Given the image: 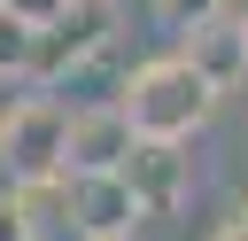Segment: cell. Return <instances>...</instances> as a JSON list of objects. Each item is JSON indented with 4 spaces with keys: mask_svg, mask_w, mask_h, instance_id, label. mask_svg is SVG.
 <instances>
[{
    "mask_svg": "<svg viewBox=\"0 0 248 241\" xmlns=\"http://www.w3.org/2000/svg\"><path fill=\"white\" fill-rule=\"evenodd\" d=\"M116 101H124V117H132V132L140 140H163V148H186L209 117H217V93L194 78V62L170 47V54H147L124 86H116Z\"/></svg>",
    "mask_w": 248,
    "mask_h": 241,
    "instance_id": "1",
    "label": "cell"
},
{
    "mask_svg": "<svg viewBox=\"0 0 248 241\" xmlns=\"http://www.w3.org/2000/svg\"><path fill=\"white\" fill-rule=\"evenodd\" d=\"M70 101L62 93H16V101H0V179L16 187V194H31V187H62L70 179Z\"/></svg>",
    "mask_w": 248,
    "mask_h": 241,
    "instance_id": "2",
    "label": "cell"
},
{
    "mask_svg": "<svg viewBox=\"0 0 248 241\" xmlns=\"http://www.w3.org/2000/svg\"><path fill=\"white\" fill-rule=\"evenodd\" d=\"M108 31H116V0H70L46 31H39V54H31V86L54 93L70 86L78 70H93L108 54Z\"/></svg>",
    "mask_w": 248,
    "mask_h": 241,
    "instance_id": "3",
    "label": "cell"
},
{
    "mask_svg": "<svg viewBox=\"0 0 248 241\" xmlns=\"http://www.w3.org/2000/svg\"><path fill=\"white\" fill-rule=\"evenodd\" d=\"M132 148H140V132L124 117V101H85L70 117V179H116L132 163Z\"/></svg>",
    "mask_w": 248,
    "mask_h": 241,
    "instance_id": "4",
    "label": "cell"
},
{
    "mask_svg": "<svg viewBox=\"0 0 248 241\" xmlns=\"http://www.w3.org/2000/svg\"><path fill=\"white\" fill-rule=\"evenodd\" d=\"M178 54L194 62V78L225 101L232 86H248V23L240 16H209V23H194L186 39H178Z\"/></svg>",
    "mask_w": 248,
    "mask_h": 241,
    "instance_id": "5",
    "label": "cell"
},
{
    "mask_svg": "<svg viewBox=\"0 0 248 241\" xmlns=\"http://www.w3.org/2000/svg\"><path fill=\"white\" fill-rule=\"evenodd\" d=\"M116 179L132 187L140 218H178V202H186V148H163V140H140V148H132V163H124Z\"/></svg>",
    "mask_w": 248,
    "mask_h": 241,
    "instance_id": "6",
    "label": "cell"
},
{
    "mask_svg": "<svg viewBox=\"0 0 248 241\" xmlns=\"http://www.w3.org/2000/svg\"><path fill=\"white\" fill-rule=\"evenodd\" d=\"M70 225H78V241H132L147 218L124 179H70Z\"/></svg>",
    "mask_w": 248,
    "mask_h": 241,
    "instance_id": "7",
    "label": "cell"
},
{
    "mask_svg": "<svg viewBox=\"0 0 248 241\" xmlns=\"http://www.w3.org/2000/svg\"><path fill=\"white\" fill-rule=\"evenodd\" d=\"M31 54H39V31L0 8V78H31Z\"/></svg>",
    "mask_w": 248,
    "mask_h": 241,
    "instance_id": "8",
    "label": "cell"
},
{
    "mask_svg": "<svg viewBox=\"0 0 248 241\" xmlns=\"http://www.w3.org/2000/svg\"><path fill=\"white\" fill-rule=\"evenodd\" d=\"M147 8H155V23L178 31V39H186L194 23H209V16H225V0H147Z\"/></svg>",
    "mask_w": 248,
    "mask_h": 241,
    "instance_id": "9",
    "label": "cell"
},
{
    "mask_svg": "<svg viewBox=\"0 0 248 241\" xmlns=\"http://www.w3.org/2000/svg\"><path fill=\"white\" fill-rule=\"evenodd\" d=\"M0 241H46V233H39V218L23 210V194H16V187H0Z\"/></svg>",
    "mask_w": 248,
    "mask_h": 241,
    "instance_id": "10",
    "label": "cell"
},
{
    "mask_svg": "<svg viewBox=\"0 0 248 241\" xmlns=\"http://www.w3.org/2000/svg\"><path fill=\"white\" fill-rule=\"evenodd\" d=\"M0 8H8V16H23L31 31H46V23H54V16L70 8V0H0Z\"/></svg>",
    "mask_w": 248,
    "mask_h": 241,
    "instance_id": "11",
    "label": "cell"
},
{
    "mask_svg": "<svg viewBox=\"0 0 248 241\" xmlns=\"http://www.w3.org/2000/svg\"><path fill=\"white\" fill-rule=\"evenodd\" d=\"M209 241H248V202H232V210H225V225H217Z\"/></svg>",
    "mask_w": 248,
    "mask_h": 241,
    "instance_id": "12",
    "label": "cell"
}]
</instances>
